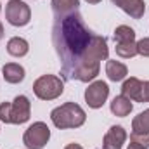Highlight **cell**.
<instances>
[{
    "instance_id": "obj_24",
    "label": "cell",
    "mask_w": 149,
    "mask_h": 149,
    "mask_svg": "<svg viewBox=\"0 0 149 149\" xmlns=\"http://www.w3.org/2000/svg\"><path fill=\"white\" fill-rule=\"evenodd\" d=\"M3 37V26H2V23H0V38Z\"/></svg>"
},
{
    "instance_id": "obj_7",
    "label": "cell",
    "mask_w": 149,
    "mask_h": 149,
    "mask_svg": "<svg viewBox=\"0 0 149 149\" xmlns=\"http://www.w3.org/2000/svg\"><path fill=\"white\" fill-rule=\"evenodd\" d=\"M108 95H109V87H108V83L102 81V80L90 83L88 88L85 90V101H87V104H88L92 109L102 108V104L106 102Z\"/></svg>"
},
{
    "instance_id": "obj_11",
    "label": "cell",
    "mask_w": 149,
    "mask_h": 149,
    "mask_svg": "<svg viewBox=\"0 0 149 149\" xmlns=\"http://www.w3.org/2000/svg\"><path fill=\"white\" fill-rule=\"evenodd\" d=\"M3 78L9 83H19L24 80V68L16 63H7L3 64Z\"/></svg>"
},
{
    "instance_id": "obj_4",
    "label": "cell",
    "mask_w": 149,
    "mask_h": 149,
    "mask_svg": "<svg viewBox=\"0 0 149 149\" xmlns=\"http://www.w3.org/2000/svg\"><path fill=\"white\" fill-rule=\"evenodd\" d=\"M33 92L42 101H54L64 92V83L54 74H43L33 83Z\"/></svg>"
},
{
    "instance_id": "obj_23",
    "label": "cell",
    "mask_w": 149,
    "mask_h": 149,
    "mask_svg": "<svg viewBox=\"0 0 149 149\" xmlns=\"http://www.w3.org/2000/svg\"><path fill=\"white\" fill-rule=\"evenodd\" d=\"M64 149H83V148H81L80 144H74V142H73V144H68Z\"/></svg>"
},
{
    "instance_id": "obj_14",
    "label": "cell",
    "mask_w": 149,
    "mask_h": 149,
    "mask_svg": "<svg viewBox=\"0 0 149 149\" xmlns=\"http://www.w3.org/2000/svg\"><path fill=\"white\" fill-rule=\"evenodd\" d=\"M106 74L111 81H121L127 74L128 70L123 63H118V61H108L106 63Z\"/></svg>"
},
{
    "instance_id": "obj_13",
    "label": "cell",
    "mask_w": 149,
    "mask_h": 149,
    "mask_svg": "<svg viewBox=\"0 0 149 149\" xmlns=\"http://www.w3.org/2000/svg\"><path fill=\"white\" fill-rule=\"evenodd\" d=\"M28 50H30L28 42L21 37H14L7 42V52L14 57H23V56L28 54Z\"/></svg>"
},
{
    "instance_id": "obj_17",
    "label": "cell",
    "mask_w": 149,
    "mask_h": 149,
    "mask_svg": "<svg viewBox=\"0 0 149 149\" xmlns=\"http://www.w3.org/2000/svg\"><path fill=\"white\" fill-rule=\"evenodd\" d=\"M116 54L123 59H130L137 56V42H120L116 43Z\"/></svg>"
},
{
    "instance_id": "obj_18",
    "label": "cell",
    "mask_w": 149,
    "mask_h": 149,
    "mask_svg": "<svg viewBox=\"0 0 149 149\" xmlns=\"http://www.w3.org/2000/svg\"><path fill=\"white\" fill-rule=\"evenodd\" d=\"M114 40H116V43H120V42H135V31L130 26L121 24L114 30Z\"/></svg>"
},
{
    "instance_id": "obj_12",
    "label": "cell",
    "mask_w": 149,
    "mask_h": 149,
    "mask_svg": "<svg viewBox=\"0 0 149 149\" xmlns=\"http://www.w3.org/2000/svg\"><path fill=\"white\" fill-rule=\"evenodd\" d=\"M111 113L114 116H120V118H123V116H128L130 111H132V102H130V99H127L125 95H116L114 99H113L111 102Z\"/></svg>"
},
{
    "instance_id": "obj_10",
    "label": "cell",
    "mask_w": 149,
    "mask_h": 149,
    "mask_svg": "<svg viewBox=\"0 0 149 149\" xmlns=\"http://www.w3.org/2000/svg\"><path fill=\"white\" fill-rule=\"evenodd\" d=\"M111 2L134 19H141L144 16V12H146L144 0H111Z\"/></svg>"
},
{
    "instance_id": "obj_5",
    "label": "cell",
    "mask_w": 149,
    "mask_h": 149,
    "mask_svg": "<svg viewBox=\"0 0 149 149\" xmlns=\"http://www.w3.org/2000/svg\"><path fill=\"white\" fill-rule=\"evenodd\" d=\"M50 139V130L43 121H37L23 135V142L28 149H43Z\"/></svg>"
},
{
    "instance_id": "obj_1",
    "label": "cell",
    "mask_w": 149,
    "mask_h": 149,
    "mask_svg": "<svg viewBox=\"0 0 149 149\" xmlns=\"http://www.w3.org/2000/svg\"><path fill=\"white\" fill-rule=\"evenodd\" d=\"M52 42L61 59V74L64 80L83 83L94 80L99 74L101 61L108 59L109 54L106 38L92 35L78 10L56 16Z\"/></svg>"
},
{
    "instance_id": "obj_6",
    "label": "cell",
    "mask_w": 149,
    "mask_h": 149,
    "mask_svg": "<svg viewBox=\"0 0 149 149\" xmlns=\"http://www.w3.org/2000/svg\"><path fill=\"white\" fill-rule=\"evenodd\" d=\"M5 17L12 26H26L31 19V10L21 0H9L5 5Z\"/></svg>"
},
{
    "instance_id": "obj_8",
    "label": "cell",
    "mask_w": 149,
    "mask_h": 149,
    "mask_svg": "<svg viewBox=\"0 0 149 149\" xmlns=\"http://www.w3.org/2000/svg\"><path fill=\"white\" fill-rule=\"evenodd\" d=\"M121 95H125L130 101L144 102V81H141L135 76L125 80L123 85H121Z\"/></svg>"
},
{
    "instance_id": "obj_20",
    "label": "cell",
    "mask_w": 149,
    "mask_h": 149,
    "mask_svg": "<svg viewBox=\"0 0 149 149\" xmlns=\"http://www.w3.org/2000/svg\"><path fill=\"white\" fill-rule=\"evenodd\" d=\"M130 141H135V142H139V144L149 148V134H135V132H134V134L130 135Z\"/></svg>"
},
{
    "instance_id": "obj_19",
    "label": "cell",
    "mask_w": 149,
    "mask_h": 149,
    "mask_svg": "<svg viewBox=\"0 0 149 149\" xmlns=\"http://www.w3.org/2000/svg\"><path fill=\"white\" fill-rule=\"evenodd\" d=\"M137 54L142 57H149V38H142L137 42Z\"/></svg>"
},
{
    "instance_id": "obj_26",
    "label": "cell",
    "mask_w": 149,
    "mask_h": 149,
    "mask_svg": "<svg viewBox=\"0 0 149 149\" xmlns=\"http://www.w3.org/2000/svg\"><path fill=\"white\" fill-rule=\"evenodd\" d=\"M0 10H2V5H0Z\"/></svg>"
},
{
    "instance_id": "obj_22",
    "label": "cell",
    "mask_w": 149,
    "mask_h": 149,
    "mask_svg": "<svg viewBox=\"0 0 149 149\" xmlns=\"http://www.w3.org/2000/svg\"><path fill=\"white\" fill-rule=\"evenodd\" d=\"M144 102H149V81H144Z\"/></svg>"
},
{
    "instance_id": "obj_16",
    "label": "cell",
    "mask_w": 149,
    "mask_h": 149,
    "mask_svg": "<svg viewBox=\"0 0 149 149\" xmlns=\"http://www.w3.org/2000/svg\"><path fill=\"white\" fill-rule=\"evenodd\" d=\"M132 130L135 134H149V109L139 113L132 121Z\"/></svg>"
},
{
    "instance_id": "obj_15",
    "label": "cell",
    "mask_w": 149,
    "mask_h": 149,
    "mask_svg": "<svg viewBox=\"0 0 149 149\" xmlns=\"http://www.w3.org/2000/svg\"><path fill=\"white\" fill-rule=\"evenodd\" d=\"M50 3H52V10L56 16H64V14L78 10L80 0H52Z\"/></svg>"
},
{
    "instance_id": "obj_21",
    "label": "cell",
    "mask_w": 149,
    "mask_h": 149,
    "mask_svg": "<svg viewBox=\"0 0 149 149\" xmlns=\"http://www.w3.org/2000/svg\"><path fill=\"white\" fill-rule=\"evenodd\" d=\"M128 149H148V148H146V146H142V144H139V142H135V141H130Z\"/></svg>"
},
{
    "instance_id": "obj_2",
    "label": "cell",
    "mask_w": 149,
    "mask_h": 149,
    "mask_svg": "<svg viewBox=\"0 0 149 149\" xmlns=\"http://www.w3.org/2000/svg\"><path fill=\"white\" fill-rule=\"evenodd\" d=\"M85 111L74 104V102H66L59 108H56L54 111L50 113V120L52 123L61 128V130H66V128H78L85 123Z\"/></svg>"
},
{
    "instance_id": "obj_25",
    "label": "cell",
    "mask_w": 149,
    "mask_h": 149,
    "mask_svg": "<svg viewBox=\"0 0 149 149\" xmlns=\"http://www.w3.org/2000/svg\"><path fill=\"white\" fill-rule=\"evenodd\" d=\"M87 2H88V3H99L101 0H87Z\"/></svg>"
},
{
    "instance_id": "obj_9",
    "label": "cell",
    "mask_w": 149,
    "mask_h": 149,
    "mask_svg": "<svg viewBox=\"0 0 149 149\" xmlns=\"http://www.w3.org/2000/svg\"><path fill=\"white\" fill-rule=\"evenodd\" d=\"M127 141V132L123 127L120 125H114L108 130V134L104 135V141H102V149H121L123 144Z\"/></svg>"
},
{
    "instance_id": "obj_3",
    "label": "cell",
    "mask_w": 149,
    "mask_h": 149,
    "mask_svg": "<svg viewBox=\"0 0 149 149\" xmlns=\"http://www.w3.org/2000/svg\"><path fill=\"white\" fill-rule=\"evenodd\" d=\"M30 99L26 95H17L12 102H2L0 104V121L21 125L30 120Z\"/></svg>"
}]
</instances>
